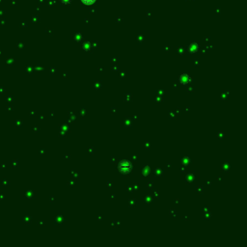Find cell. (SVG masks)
I'll return each instance as SVG.
<instances>
[{
    "label": "cell",
    "instance_id": "1",
    "mask_svg": "<svg viewBox=\"0 0 247 247\" xmlns=\"http://www.w3.org/2000/svg\"><path fill=\"white\" fill-rule=\"evenodd\" d=\"M131 168V164L128 161H122L119 165V169L122 172H128Z\"/></svg>",
    "mask_w": 247,
    "mask_h": 247
},
{
    "label": "cell",
    "instance_id": "2",
    "mask_svg": "<svg viewBox=\"0 0 247 247\" xmlns=\"http://www.w3.org/2000/svg\"><path fill=\"white\" fill-rule=\"evenodd\" d=\"M180 82L183 83V84H186V83L189 81V76L187 74H183V75H180Z\"/></svg>",
    "mask_w": 247,
    "mask_h": 247
}]
</instances>
